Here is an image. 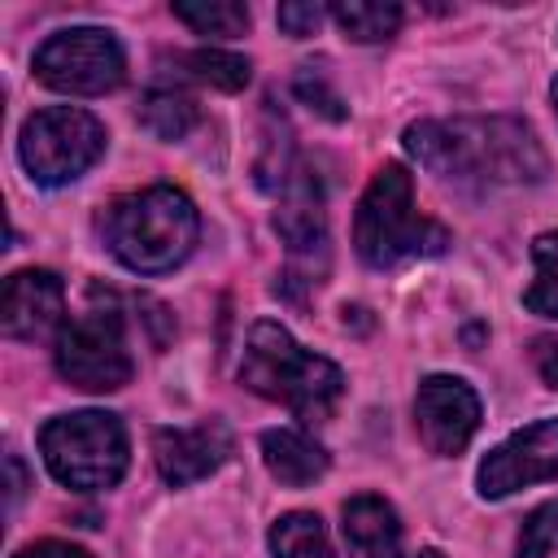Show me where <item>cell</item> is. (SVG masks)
Instances as JSON below:
<instances>
[{"label":"cell","mask_w":558,"mask_h":558,"mask_svg":"<svg viewBox=\"0 0 558 558\" xmlns=\"http://www.w3.org/2000/svg\"><path fill=\"white\" fill-rule=\"evenodd\" d=\"M405 153L449 179V183H475V187H514V183H541L549 161L536 140V131L523 118H423L410 122L401 135Z\"/></svg>","instance_id":"1"},{"label":"cell","mask_w":558,"mask_h":558,"mask_svg":"<svg viewBox=\"0 0 558 558\" xmlns=\"http://www.w3.org/2000/svg\"><path fill=\"white\" fill-rule=\"evenodd\" d=\"M240 384L266 401L288 405L301 423H327L344 392V371L331 357L296 344L288 327L262 318L248 327L240 353Z\"/></svg>","instance_id":"2"},{"label":"cell","mask_w":558,"mask_h":558,"mask_svg":"<svg viewBox=\"0 0 558 558\" xmlns=\"http://www.w3.org/2000/svg\"><path fill=\"white\" fill-rule=\"evenodd\" d=\"M100 235L126 270L166 275L196 248L201 218L187 192L170 183H153L118 196L100 218Z\"/></svg>","instance_id":"3"},{"label":"cell","mask_w":558,"mask_h":558,"mask_svg":"<svg viewBox=\"0 0 558 558\" xmlns=\"http://www.w3.org/2000/svg\"><path fill=\"white\" fill-rule=\"evenodd\" d=\"M449 244H453L449 231L436 218L418 214L414 183H410L405 166H397V161L379 166L357 201V214H353L357 257L375 270H392L414 257H440Z\"/></svg>","instance_id":"4"},{"label":"cell","mask_w":558,"mask_h":558,"mask_svg":"<svg viewBox=\"0 0 558 558\" xmlns=\"http://www.w3.org/2000/svg\"><path fill=\"white\" fill-rule=\"evenodd\" d=\"M39 453H44V466L65 488H78V493L113 488L131 462L126 427L109 410H74V414L48 418L39 432Z\"/></svg>","instance_id":"5"},{"label":"cell","mask_w":558,"mask_h":558,"mask_svg":"<svg viewBox=\"0 0 558 558\" xmlns=\"http://www.w3.org/2000/svg\"><path fill=\"white\" fill-rule=\"evenodd\" d=\"M105 140L109 135H105L100 118H92L87 109H74V105H52L22 122L17 157L35 183L61 187L100 161Z\"/></svg>","instance_id":"6"},{"label":"cell","mask_w":558,"mask_h":558,"mask_svg":"<svg viewBox=\"0 0 558 558\" xmlns=\"http://www.w3.org/2000/svg\"><path fill=\"white\" fill-rule=\"evenodd\" d=\"M57 375L83 392H118L131 384L135 362L126 349L122 314L118 310H83L78 318L61 323L52 344Z\"/></svg>","instance_id":"7"},{"label":"cell","mask_w":558,"mask_h":558,"mask_svg":"<svg viewBox=\"0 0 558 558\" xmlns=\"http://www.w3.org/2000/svg\"><path fill=\"white\" fill-rule=\"evenodd\" d=\"M35 78L65 96H105L126 78V52L105 26H70L39 44Z\"/></svg>","instance_id":"8"},{"label":"cell","mask_w":558,"mask_h":558,"mask_svg":"<svg viewBox=\"0 0 558 558\" xmlns=\"http://www.w3.org/2000/svg\"><path fill=\"white\" fill-rule=\"evenodd\" d=\"M545 480H558V418H541L506 436L475 471L480 497H510Z\"/></svg>","instance_id":"9"},{"label":"cell","mask_w":558,"mask_h":558,"mask_svg":"<svg viewBox=\"0 0 558 558\" xmlns=\"http://www.w3.org/2000/svg\"><path fill=\"white\" fill-rule=\"evenodd\" d=\"M414 427L418 440L436 458H453L471 445L480 432V397L466 379L458 375H427L414 397Z\"/></svg>","instance_id":"10"},{"label":"cell","mask_w":558,"mask_h":558,"mask_svg":"<svg viewBox=\"0 0 558 558\" xmlns=\"http://www.w3.org/2000/svg\"><path fill=\"white\" fill-rule=\"evenodd\" d=\"M231 453L227 423L209 418L196 427H157L153 432V462L170 488H187L205 475H214Z\"/></svg>","instance_id":"11"},{"label":"cell","mask_w":558,"mask_h":558,"mask_svg":"<svg viewBox=\"0 0 558 558\" xmlns=\"http://www.w3.org/2000/svg\"><path fill=\"white\" fill-rule=\"evenodd\" d=\"M65 314V288L52 270H13L4 279V296H0V331L9 340H39L52 327H61Z\"/></svg>","instance_id":"12"},{"label":"cell","mask_w":558,"mask_h":558,"mask_svg":"<svg viewBox=\"0 0 558 558\" xmlns=\"http://www.w3.org/2000/svg\"><path fill=\"white\" fill-rule=\"evenodd\" d=\"M275 231L292 253L323 248L327 240V209H323V187L318 179L296 166L279 187H275Z\"/></svg>","instance_id":"13"},{"label":"cell","mask_w":558,"mask_h":558,"mask_svg":"<svg viewBox=\"0 0 558 558\" xmlns=\"http://www.w3.org/2000/svg\"><path fill=\"white\" fill-rule=\"evenodd\" d=\"M262 462L283 488H305L327 475V449L301 427H270L262 436Z\"/></svg>","instance_id":"14"},{"label":"cell","mask_w":558,"mask_h":558,"mask_svg":"<svg viewBox=\"0 0 558 558\" xmlns=\"http://www.w3.org/2000/svg\"><path fill=\"white\" fill-rule=\"evenodd\" d=\"M344 541L362 558H397V545H401L397 510L375 493L349 497L344 501Z\"/></svg>","instance_id":"15"},{"label":"cell","mask_w":558,"mask_h":558,"mask_svg":"<svg viewBox=\"0 0 558 558\" xmlns=\"http://www.w3.org/2000/svg\"><path fill=\"white\" fill-rule=\"evenodd\" d=\"M327 13L357 44H384L401 31V4H392V0H340Z\"/></svg>","instance_id":"16"},{"label":"cell","mask_w":558,"mask_h":558,"mask_svg":"<svg viewBox=\"0 0 558 558\" xmlns=\"http://www.w3.org/2000/svg\"><path fill=\"white\" fill-rule=\"evenodd\" d=\"M201 122L196 113V100L179 87H153L144 100H140V126L157 140H183L192 126Z\"/></svg>","instance_id":"17"},{"label":"cell","mask_w":558,"mask_h":558,"mask_svg":"<svg viewBox=\"0 0 558 558\" xmlns=\"http://www.w3.org/2000/svg\"><path fill=\"white\" fill-rule=\"evenodd\" d=\"M270 558H331V541L318 514L288 510L270 523Z\"/></svg>","instance_id":"18"},{"label":"cell","mask_w":558,"mask_h":558,"mask_svg":"<svg viewBox=\"0 0 558 558\" xmlns=\"http://www.w3.org/2000/svg\"><path fill=\"white\" fill-rule=\"evenodd\" d=\"M174 65L183 78H196V83H209L218 92H240L253 74V65L235 52H222V48H196V52H174Z\"/></svg>","instance_id":"19"},{"label":"cell","mask_w":558,"mask_h":558,"mask_svg":"<svg viewBox=\"0 0 558 558\" xmlns=\"http://www.w3.org/2000/svg\"><path fill=\"white\" fill-rule=\"evenodd\" d=\"M170 9L183 26H192L196 35H209V39H235V35L248 31V9L235 4V0H201V4L179 0Z\"/></svg>","instance_id":"20"},{"label":"cell","mask_w":558,"mask_h":558,"mask_svg":"<svg viewBox=\"0 0 558 558\" xmlns=\"http://www.w3.org/2000/svg\"><path fill=\"white\" fill-rule=\"evenodd\" d=\"M532 262H536V279L523 292V310L541 318H558V231H541L532 240Z\"/></svg>","instance_id":"21"},{"label":"cell","mask_w":558,"mask_h":558,"mask_svg":"<svg viewBox=\"0 0 558 558\" xmlns=\"http://www.w3.org/2000/svg\"><path fill=\"white\" fill-rule=\"evenodd\" d=\"M292 92H296V100L301 105H310L314 113H323L327 122H344V100H340V92L331 87V78H327V70L323 65H301L296 70V78H292Z\"/></svg>","instance_id":"22"},{"label":"cell","mask_w":558,"mask_h":558,"mask_svg":"<svg viewBox=\"0 0 558 558\" xmlns=\"http://www.w3.org/2000/svg\"><path fill=\"white\" fill-rule=\"evenodd\" d=\"M519 558H558V497L527 514L519 532Z\"/></svg>","instance_id":"23"},{"label":"cell","mask_w":558,"mask_h":558,"mask_svg":"<svg viewBox=\"0 0 558 558\" xmlns=\"http://www.w3.org/2000/svg\"><path fill=\"white\" fill-rule=\"evenodd\" d=\"M323 4H279V13H275V22H279V31L283 35H292V39H305V35H314L318 31V22H323Z\"/></svg>","instance_id":"24"},{"label":"cell","mask_w":558,"mask_h":558,"mask_svg":"<svg viewBox=\"0 0 558 558\" xmlns=\"http://www.w3.org/2000/svg\"><path fill=\"white\" fill-rule=\"evenodd\" d=\"M532 362H536V375H541L549 388H558V340H554V336L532 340Z\"/></svg>","instance_id":"25"},{"label":"cell","mask_w":558,"mask_h":558,"mask_svg":"<svg viewBox=\"0 0 558 558\" xmlns=\"http://www.w3.org/2000/svg\"><path fill=\"white\" fill-rule=\"evenodd\" d=\"M13 558H92V554L78 549V545H70V541H35V545L17 549Z\"/></svg>","instance_id":"26"},{"label":"cell","mask_w":558,"mask_h":558,"mask_svg":"<svg viewBox=\"0 0 558 558\" xmlns=\"http://www.w3.org/2000/svg\"><path fill=\"white\" fill-rule=\"evenodd\" d=\"M4 471H9V493H4V501H9V510L22 501V493H26V471H22V462H17V453H4Z\"/></svg>","instance_id":"27"},{"label":"cell","mask_w":558,"mask_h":558,"mask_svg":"<svg viewBox=\"0 0 558 558\" xmlns=\"http://www.w3.org/2000/svg\"><path fill=\"white\" fill-rule=\"evenodd\" d=\"M414 558H445V554H440V549H418Z\"/></svg>","instance_id":"28"},{"label":"cell","mask_w":558,"mask_h":558,"mask_svg":"<svg viewBox=\"0 0 558 558\" xmlns=\"http://www.w3.org/2000/svg\"><path fill=\"white\" fill-rule=\"evenodd\" d=\"M549 96H554V113H558V78H554V87H549Z\"/></svg>","instance_id":"29"}]
</instances>
